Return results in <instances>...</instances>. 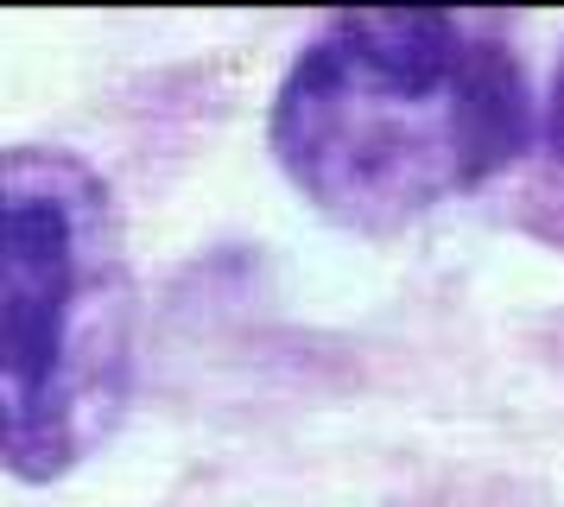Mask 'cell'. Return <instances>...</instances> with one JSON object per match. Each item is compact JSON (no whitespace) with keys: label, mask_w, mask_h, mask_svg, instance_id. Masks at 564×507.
Returning <instances> with one entry per match:
<instances>
[{"label":"cell","mask_w":564,"mask_h":507,"mask_svg":"<svg viewBox=\"0 0 564 507\" xmlns=\"http://www.w3.org/2000/svg\"><path fill=\"white\" fill-rule=\"evenodd\" d=\"M133 393V273L102 177L77 152L0 159V451L52 482L121 425Z\"/></svg>","instance_id":"obj_2"},{"label":"cell","mask_w":564,"mask_h":507,"mask_svg":"<svg viewBox=\"0 0 564 507\" xmlns=\"http://www.w3.org/2000/svg\"><path fill=\"white\" fill-rule=\"evenodd\" d=\"M267 133L330 223L381 235L488 184L527 147L533 96L482 13H343L292 57Z\"/></svg>","instance_id":"obj_1"},{"label":"cell","mask_w":564,"mask_h":507,"mask_svg":"<svg viewBox=\"0 0 564 507\" xmlns=\"http://www.w3.org/2000/svg\"><path fill=\"white\" fill-rule=\"evenodd\" d=\"M545 140L564 159V57H558V76H552V96H545Z\"/></svg>","instance_id":"obj_3"}]
</instances>
